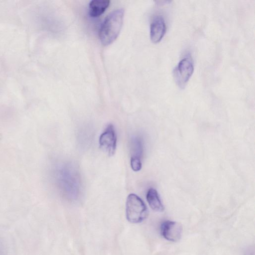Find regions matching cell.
<instances>
[{
	"label": "cell",
	"mask_w": 255,
	"mask_h": 255,
	"mask_svg": "<svg viewBox=\"0 0 255 255\" xmlns=\"http://www.w3.org/2000/svg\"><path fill=\"white\" fill-rule=\"evenodd\" d=\"M55 178L64 197L70 200L77 198L81 190V179L75 165L69 162L60 165L56 169Z\"/></svg>",
	"instance_id": "6da1fadb"
},
{
	"label": "cell",
	"mask_w": 255,
	"mask_h": 255,
	"mask_svg": "<svg viewBox=\"0 0 255 255\" xmlns=\"http://www.w3.org/2000/svg\"><path fill=\"white\" fill-rule=\"evenodd\" d=\"M124 17V9L119 8L105 18L99 31L100 39L103 45H108L116 39L121 30Z\"/></svg>",
	"instance_id": "7a4b0ae2"
},
{
	"label": "cell",
	"mask_w": 255,
	"mask_h": 255,
	"mask_svg": "<svg viewBox=\"0 0 255 255\" xmlns=\"http://www.w3.org/2000/svg\"><path fill=\"white\" fill-rule=\"evenodd\" d=\"M126 216L131 223L142 222L147 216V209L142 200L134 194H130L127 197L126 204Z\"/></svg>",
	"instance_id": "3957f363"
},
{
	"label": "cell",
	"mask_w": 255,
	"mask_h": 255,
	"mask_svg": "<svg viewBox=\"0 0 255 255\" xmlns=\"http://www.w3.org/2000/svg\"><path fill=\"white\" fill-rule=\"evenodd\" d=\"M194 71V63L190 56L182 59L173 70L175 83L180 88H184Z\"/></svg>",
	"instance_id": "277c9868"
},
{
	"label": "cell",
	"mask_w": 255,
	"mask_h": 255,
	"mask_svg": "<svg viewBox=\"0 0 255 255\" xmlns=\"http://www.w3.org/2000/svg\"><path fill=\"white\" fill-rule=\"evenodd\" d=\"M100 148L109 156L113 155L117 146V135L114 126L109 124L99 138Z\"/></svg>",
	"instance_id": "5b68a950"
},
{
	"label": "cell",
	"mask_w": 255,
	"mask_h": 255,
	"mask_svg": "<svg viewBox=\"0 0 255 255\" xmlns=\"http://www.w3.org/2000/svg\"><path fill=\"white\" fill-rule=\"evenodd\" d=\"M160 232L165 239L175 242L181 237L182 227L180 224L176 222L165 221L161 225Z\"/></svg>",
	"instance_id": "8992f818"
},
{
	"label": "cell",
	"mask_w": 255,
	"mask_h": 255,
	"mask_svg": "<svg viewBox=\"0 0 255 255\" xmlns=\"http://www.w3.org/2000/svg\"><path fill=\"white\" fill-rule=\"evenodd\" d=\"M166 31L164 18L161 14L155 15L150 24V38L154 43L160 41Z\"/></svg>",
	"instance_id": "52a82bcc"
},
{
	"label": "cell",
	"mask_w": 255,
	"mask_h": 255,
	"mask_svg": "<svg viewBox=\"0 0 255 255\" xmlns=\"http://www.w3.org/2000/svg\"><path fill=\"white\" fill-rule=\"evenodd\" d=\"M110 3L109 0H93L89 4V14L92 17H97L102 15Z\"/></svg>",
	"instance_id": "ba28073f"
},
{
	"label": "cell",
	"mask_w": 255,
	"mask_h": 255,
	"mask_svg": "<svg viewBox=\"0 0 255 255\" xmlns=\"http://www.w3.org/2000/svg\"><path fill=\"white\" fill-rule=\"evenodd\" d=\"M130 158L141 160L143 152V143L142 138L137 135H134L129 142Z\"/></svg>",
	"instance_id": "9c48e42d"
},
{
	"label": "cell",
	"mask_w": 255,
	"mask_h": 255,
	"mask_svg": "<svg viewBox=\"0 0 255 255\" xmlns=\"http://www.w3.org/2000/svg\"><path fill=\"white\" fill-rule=\"evenodd\" d=\"M146 200L153 210L156 212H162L164 210V206L155 189L150 188L148 189L146 194Z\"/></svg>",
	"instance_id": "30bf717a"
},
{
	"label": "cell",
	"mask_w": 255,
	"mask_h": 255,
	"mask_svg": "<svg viewBox=\"0 0 255 255\" xmlns=\"http://www.w3.org/2000/svg\"><path fill=\"white\" fill-rule=\"evenodd\" d=\"M130 166L132 169L134 171L140 170L142 167V163L140 159L130 158Z\"/></svg>",
	"instance_id": "8fae6325"
},
{
	"label": "cell",
	"mask_w": 255,
	"mask_h": 255,
	"mask_svg": "<svg viewBox=\"0 0 255 255\" xmlns=\"http://www.w3.org/2000/svg\"><path fill=\"white\" fill-rule=\"evenodd\" d=\"M0 255H1V254H0Z\"/></svg>",
	"instance_id": "7c38bea8"
}]
</instances>
